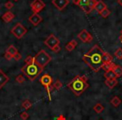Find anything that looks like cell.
I'll return each instance as SVG.
<instances>
[{
  "instance_id": "6da1fadb",
  "label": "cell",
  "mask_w": 122,
  "mask_h": 120,
  "mask_svg": "<svg viewBox=\"0 0 122 120\" xmlns=\"http://www.w3.org/2000/svg\"><path fill=\"white\" fill-rule=\"evenodd\" d=\"M105 51L98 45L95 44L90 49L88 53L83 56V61L93 70L94 72H99L103 64L102 56Z\"/></svg>"
},
{
  "instance_id": "7a4b0ae2",
  "label": "cell",
  "mask_w": 122,
  "mask_h": 120,
  "mask_svg": "<svg viewBox=\"0 0 122 120\" xmlns=\"http://www.w3.org/2000/svg\"><path fill=\"white\" fill-rule=\"evenodd\" d=\"M87 80L88 78L85 75H77L67 84V87L73 92L75 96L80 97L90 86Z\"/></svg>"
},
{
  "instance_id": "3957f363",
  "label": "cell",
  "mask_w": 122,
  "mask_h": 120,
  "mask_svg": "<svg viewBox=\"0 0 122 120\" xmlns=\"http://www.w3.org/2000/svg\"><path fill=\"white\" fill-rule=\"evenodd\" d=\"M21 70H22V73H24V76L32 82L34 81L43 72V69L35 62H34L31 64H24L22 67Z\"/></svg>"
},
{
  "instance_id": "277c9868",
  "label": "cell",
  "mask_w": 122,
  "mask_h": 120,
  "mask_svg": "<svg viewBox=\"0 0 122 120\" xmlns=\"http://www.w3.org/2000/svg\"><path fill=\"white\" fill-rule=\"evenodd\" d=\"M34 62L42 69H44L48 65V63H49V62L52 60V58H51V56L45 50H40L34 57Z\"/></svg>"
},
{
  "instance_id": "5b68a950",
  "label": "cell",
  "mask_w": 122,
  "mask_h": 120,
  "mask_svg": "<svg viewBox=\"0 0 122 120\" xmlns=\"http://www.w3.org/2000/svg\"><path fill=\"white\" fill-rule=\"evenodd\" d=\"M40 83L45 88L46 91H47L48 96H49V101H51V91L52 89H54V87H53V78L49 74H44L39 79Z\"/></svg>"
},
{
  "instance_id": "8992f818",
  "label": "cell",
  "mask_w": 122,
  "mask_h": 120,
  "mask_svg": "<svg viewBox=\"0 0 122 120\" xmlns=\"http://www.w3.org/2000/svg\"><path fill=\"white\" fill-rule=\"evenodd\" d=\"M27 32H28L27 29H26L21 23L16 24L15 26L11 29V34H12L14 37H16L19 39L22 38L27 34Z\"/></svg>"
},
{
  "instance_id": "52a82bcc",
  "label": "cell",
  "mask_w": 122,
  "mask_h": 120,
  "mask_svg": "<svg viewBox=\"0 0 122 120\" xmlns=\"http://www.w3.org/2000/svg\"><path fill=\"white\" fill-rule=\"evenodd\" d=\"M44 43L49 48H50L51 50H52L54 47H56L57 45H59V39L56 36H54V34H50V35L44 40Z\"/></svg>"
},
{
  "instance_id": "ba28073f",
  "label": "cell",
  "mask_w": 122,
  "mask_h": 120,
  "mask_svg": "<svg viewBox=\"0 0 122 120\" xmlns=\"http://www.w3.org/2000/svg\"><path fill=\"white\" fill-rule=\"evenodd\" d=\"M30 7L34 14H39L45 8V4L42 0H34L30 4Z\"/></svg>"
},
{
  "instance_id": "9c48e42d",
  "label": "cell",
  "mask_w": 122,
  "mask_h": 120,
  "mask_svg": "<svg viewBox=\"0 0 122 120\" xmlns=\"http://www.w3.org/2000/svg\"><path fill=\"white\" fill-rule=\"evenodd\" d=\"M77 37H78V38L80 40H81V42L85 43H88L92 42V40H93L92 35L86 29H83L81 32H80V34H78Z\"/></svg>"
},
{
  "instance_id": "30bf717a",
  "label": "cell",
  "mask_w": 122,
  "mask_h": 120,
  "mask_svg": "<svg viewBox=\"0 0 122 120\" xmlns=\"http://www.w3.org/2000/svg\"><path fill=\"white\" fill-rule=\"evenodd\" d=\"M70 4L69 0H52V4L59 11H62Z\"/></svg>"
},
{
  "instance_id": "8fae6325",
  "label": "cell",
  "mask_w": 122,
  "mask_h": 120,
  "mask_svg": "<svg viewBox=\"0 0 122 120\" xmlns=\"http://www.w3.org/2000/svg\"><path fill=\"white\" fill-rule=\"evenodd\" d=\"M42 20H43V19L39 15V14H33L29 18V21L34 26H38L42 22Z\"/></svg>"
},
{
  "instance_id": "7c38bea8",
  "label": "cell",
  "mask_w": 122,
  "mask_h": 120,
  "mask_svg": "<svg viewBox=\"0 0 122 120\" xmlns=\"http://www.w3.org/2000/svg\"><path fill=\"white\" fill-rule=\"evenodd\" d=\"M14 18H15V15H14V13H12L11 11H7L2 15V20H4V22L7 23V24H9V23L12 22Z\"/></svg>"
},
{
  "instance_id": "4fadbf2b",
  "label": "cell",
  "mask_w": 122,
  "mask_h": 120,
  "mask_svg": "<svg viewBox=\"0 0 122 120\" xmlns=\"http://www.w3.org/2000/svg\"><path fill=\"white\" fill-rule=\"evenodd\" d=\"M9 81V78L4 73L2 69H0V89L6 85V83Z\"/></svg>"
},
{
  "instance_id": "5bb4252c",
  "label": "cell",
  "mask_w": 122,
  "mask_h": 120,
  "mask_svg": "<svg viewBox=\"0 0 122 120\" xmlns=\"http://www.w3.org/2000/svg\"><path fill=\"white\" fill-rule=\"evenodd\" d=\"M107 8L106 4H105V3L103 2V1H101V0H100V1H97L96 4H95V10L98 12V14H101V12L104 10V9H105Z\"/></svg>"
},
{
  "instance_id": "9a60e30c",
  "label": "cell",
  "mask_w": 122,
  "mask_h": 120,
  "mask_svg": "<svg viewBox=\"0 0 122 120\" xmlns=\"http://www.w3.org/2000/svg\"><path fill=\"white\" fill-rule=\"evenodd\" d=\"M105 84L110 89H112V88H114L117 84H118V80H117V78L106 79L105 81Z\"/></svg>"
},
{
  "instance_id": "2e32d148",
  "label": "cell",
  "mask_w": 122,
  "mask_h": 120,
  "mask_svg": "<svg viewBox=\"0 0 122 120\" xmlns=\"http://www.w3.org/2000/svg\"><path fill=\"white\" fill-rule=\"evenodd\" d=\"M77 45H78V43H77L75 39H73V40H71L70 43H68L65 45V49H66L67 51H69V52H71V51H73L74 49L75 48V47H76Z\"/></svg>"
},
{
  "instance_id": "e0dca14e",
  "label": "cell",
  "mask_w": 122,
  "mask_h": 120,
  "mask_svg": "<svg viewBox=\"0 0 122 120\" xmlns=\"http://www.w3.org/2000/svg\"><path fill=\"white\" fill-rule=\"evenodd\" d=\"M115 66V64L113 63V62H110V63H103L102 64L101 68L104 69L105 72H108V71H112L114 68V67Z\"/></svg>"
},
{
  "instance_id": "ac0fdd59",
  "label": "cell",
  "mask_w": 122,
  "mask_h": 120,
  "mask_svg": "<svg viewBox=\"0 0 122 120\" xmlns=\"http://www.w3.org/2000/svg\"><path fill=\"white\" fill-rule=\"evenodd\" d=\"M6 53H9L10 55H12L13 58H14V56H15L16 54L19 53V51H18L17 48L14 47V45H10L9 48H8L7 50H6Z\"/></svg>"
},
{
  "instance_id": "d6986e66",
  "label": "cell",
  "mask_w": 122,
  "mask_h": 120,
  "mask_svg": "<svg viewBox=\"0 0 122 120\" xmlns=\"http://www.w3.org/2000/svg\"><path fill=\"white\" fill-rule=\"evenodd\" d=\"M112 56L110 53L105 52L102 56V60H103V63H110L112 62Z\"/></svg>"
},
{
  "instance_id": "ffe728a7",
  "label": "cell",
  "mask_w": 122,
  "mask_h": 120,
  "mask_svg": "<svg viewBox=\"0 0 122 120\" xmlns=\"http://www.w3.org/2000/svg\"><path fill=\"white\" fill-rule=\"evenodd\" d=\"M112 71L116 75V78H120V77L122 76V68L120 65H115Z\"/></svg>"
},
{
  "instance_id": "44dd1931",
  "label": "cell",
  "mask_w": 122,
  "mask_h": 120,
  "mask_svg": "<svg viewBox=\"0 0 122 120\" xmlns=\"http://www.w3.org/2000/svg\"><path fill=\"white\" fill-rule=\"evenodd\" d=\"M110 103H111L114 107H118L119 105L121 103V99H120L118 96H115L111 98V100H110Z\"/></svg>"
},
{
  "instance_id": "7402d4cb",
  "label": "cell",
  "mask_w": 122,
  "mask_h": 120,
  "mask_svg": "<svg viewBox=\"0 0 122 120\" xmlns=\"http://www.w3.org/2000/svg\"><path fill=\"white\" fill-rule=\"evenodd\" d=\"M93 109L95 110V113H101L102 112H103L104 110H105V107H104L103 105L101 104V103H96V104H95V106H94Z\"/></svg>"
},
{
  "instance_id": "603a6c76",
  "label": "cell",
  "mask_w": 122,
  "mask_h": 120,
  "mask_svg": "<svg viewBox=\"0 0 122 120\" xmlns=\"http://www.w3.org/2000/svg\"><path fill=\"white\" fill-rule=\"evenodd\" d=\"M104 77H105L106 79H112V78H117L116 75L115 74L113 71H108L105 72V73L104 74Z\"/></svg>"
},
{
  "instance_id": "cb8c5ba5",
  "label": "cell",
  "mask_w": 122,
  "mask_h": 120,
  "mask_svg": "<svg viewBox=\"0 0 122 120\" xmlns=\"http://www.w3.org/2000/svg\"><path fill=\"white\" fill-rule=\"evenodd\" d=\"M32 103L29 101V99H25L22 102V107L24 109H29V108L32 107Z\"/></svg>"
},
{
  "instance_id": "d4e9b609",
  "label": "cell",
  "mask_w": 122,
  "mask_h": 120,
  "mask_svg": "<svg viewBox=\"0 0 122 120\" xmlns=\"http://www.w3.org/2000/svg\"><path fill=\"white\" fill-rule=\"evenodd\" d=\"M15 80H16V82L19 83H24V82H25V77L23 74H19L16 77Z\"/></svg>"
},
{
  "instance_id": "484cf974",
  "label": "cell",
  "mask_w": 122,
  "mask_h": 120,
  "mask_svg": "<svg viewBox=\"0 0 122 120\" xmlns=\"http://www.w3.org/2000/svg\"><path fill=\"white\" fill-rule=\"evenodd\" d=\"M53 87H54V89L59 90L61 88H62V87H63V84H62V83H61V82L59 81V79H58V80H56L55 83H54V84H53Z\"/></svg>"
},
{
  "instance_id": "4316f807",
  "label": "cell",
  "mask_w": 122,
  "mask_h": 120,
  "mask_svg": "<svg viewBox=\"0 0 122 120\" xmlns=\"http://www.w3.org/2000/svg\"><path fill=\"white\" fill-rule=\"evenodd\" d=\"M82 9V10L84 11V12L86 14H90L91 13V11L93 10V9H91V8L90 7V6L87 4V5H84V6H82V7H80Z\"/></svg>"
},
{
  "instance_id": "83f0119b",
  "label": "cell",
  "mask_w": 122,
  "mask_h": 120,
  "mask_svg": "<svg viewBox=\"0 0 122 120\" xmlns=\"http://www.w3.org/2000/svg\"><path fill=\"white\" fill-rule=\"evenodd\" d=\"M111 14V12H110V10H109L108 9H104L103 11L101 12V14H100V15H101V17L102 18H107V17H109L110 16V14Z\"/></svg>"
},
{
  "instance_id": "f1b7e54d",
  "label": "cell",
  "mask_w": 122,
  "mask_h": 120,
  "mask_svg": "<svg viewBox=\"0 0 122 120\" xmlns=\"http://www.w3.org/2000/svg\"><path fill=\"white\" fill-rule=\"evenodd\" d=\"M34 62V57H32V56H30V55L28 56V57L24 59V63H25V64H31V63H33Z\"/></svg>"
},
{
  "instance_id": "f546056e",
  "label": "cell",
  "mask_w": 122,
  "mask_h": 120,
  "mask_svg": "<svg viewBox=\"0 0 122 120\" xmlns=\"http://www.w3.org/2000/svg\"><path fill=\"white\" fill-rule=\"evenodd\" d=\"M115 56L117 58L122 59V48H118L116 51H115Z\"/></svg>"
},
{
  "instance_id": "4dcf8cb0",
  "label": "cell",
  "mask_w": 122,
  "mask_h": 120,
  "mask_svg": "<svg viewBox=\"0 0 122 120\" xmlns=\"http://www.w3.org/2000/svg\"><path fill=\"white\" fill-rule=\"evenodd\" d=\"M20 118H22L23 120H27L28 118H29V115L27 112H23V113H21V114H20Z\"/></svg>"
},
{
  "instance_id": "1f68e13d",
  "label": "cell",
  "mask_w": 122,
  "mask_h": 120,
  "mask_svg": "<svg viewBox=\"0 0 122 120\" xmlns=\"http://www.w3.org/2000/svg\"><path fill=\"white\" fill-rule=\"evenodd\" d=\"M4 7H5L7 9H13V7H14V4H13V2H11V1H9V2H7L5 4H4Z\"/></svg>"
},
{
  "instance_id": "d6a6232c",
  "label": "cell",
  "mask_w": 122,
  "mask_h": 120,
  "mask_svg": "<svg viewBox=\"0 0 122 120\" xmlns=\"http://www.w3.org/2000/svg\"><path fill=\"white\" fill-rule=\"evenodd\" d=\"M96 3H97V0H90L88 5L90 6L92 9H95V4H96Z\"/></svg>"
},
{
  "instance_id": "836d02e7",
  "label": "cell",
  "mask_w": 122,
  "mask_h": 120,
  "mask_svg": "<svg viewBox=\"0 0 122 120\" xmlns=\"http://www.w3.org/2000/svg\"><path fill=\"white\" fill-rule=\"evenodd\" d=\"M90 2V0H80V7H82L84 5H87Z\"/></svg>"
},
{
  "instance_id": "e575fe53",
  "label": "cell",
  "mask_w": 122,
  "mask_h": 120,
  "mask_svg": "<svg viewBox=\"0 0 122 120\" xmlns=\"http://www.w3.org/2000/svg\"><path fill=\"white\" fill-rule=\"evenodd\" d=\"M4 58H5V59H7V60H11L12 58H14L13 56L10 55L9 53H4Z\"/></svg>"
},
{
  "instance_id": "d590c367",
  "label": "cell",
  "mask_w": 122,
  "mask_h": 120,
  "mask_svg": "<svg viewBox=\"0 0 122 120\" xmlns=\"http://www.w3.org/2000/svg\"><path fill=\"white\" fill-rule=\"evenodd\" d=\"M21 58H22V55H21L19 53H18L14 57V60H16V61H19V60L21 59Z\"/></svg>"
},
{
  "instance_id": "8d00e7d4",
  "label": "cell",
  "mask_w": 122,
  "mask_h": 120,
  "mask_svg": "<svg viewBox=\"0 0 122 120\" xmlns=\"http://www.w3.org/2000/svg\"><path fill=\"white\" fill-rule=\"evenodd\" d=\"M60 49H61V47L59 45H57L56 47H54V48L52 49V51L53 52H54V53H59V51H60Z\"/></svg>"
},
{
  "instance_id": "74e56055",
  "label": "cell",
  "mask_w": 122,
  "mask_h": 120,
  "mask_svg": "<svg viewBox=\"0 0 122 120\" xmlns=\"http://www.w3.org/2000/svg\"><path fill=\"white\" fill-rule=\"evenodd\" d=\"M54 120H66V118H65V117L64 116V115H59L58 118H56Z\"/></svg>"
},
{
  "instance_id": "f35d334b",
  "label": "cell",
  "mask_w": 122,
  "mask_h": 120,
  "mask_svg": "<svg viewBox=\"0 0 122 120\" xmlns=\"http://www.w3.org/2000/svg\"><path fill=\"white\" fill-rule=\"evenodd\" d=\"M72 3L75 5L79 6L80 7V0H72Z\"/></svg>"
},
{
  "instance_id": "ab89813d",
  "label": "cell",
  "mask_w": 122,
  "mask_h": 120,
  "mask_svg": "<svg viewBox=\"0 0 122 120\" xmlns=\"http://www.w3.org/2000/svg\"><path fill=\"white\" fill-rule=\"evenodd\" d=\"M120 41L122 43V29L121 31H120Z\"/></svg>"
},
{
  "instance_id": "60d3db41",
  "label": "cell",
  "mask_w": 122,
  "mask_h": 120,
  "mask_svg": "<svg viewBox=\"0 0 122 120\" xmlns=\"http://www.w3.org/2000/svg\"><path fill=\"white\" fill-rule=\"evenodd\" d=\"M117 3H118V4L122 7V0H117Z\"/></svg>"
},
{
  "instance_id": "b9f144b4",
  "label": "cell",
  "mask_w": 122,
  "mask_h": 120,
  "mask_svg": "<svg viewBox=\"0 0 122 120\" xmlns=\"http://www.w3.org/2000/svg\"><path fill=\"white\" fill-rule=\"evenodd\" d=\"M14 1H19V0H14Z\"/></svg>"
},
{
  "instance_id": "7bdbcfd3",
  "label": "cell",
  "mask_w": 122,
  "mask_h": 120,
  "mask_svg": "<svg viewBox=\"0 0 122 120\" xmlns=\"http://www.w3.org/2000/svg\"><path fill=\"white\" fill-rule=\"evenodd\" d=\"M100 120H103V119H100Z\"/></svg>"
}]
</instances>
